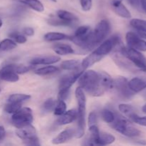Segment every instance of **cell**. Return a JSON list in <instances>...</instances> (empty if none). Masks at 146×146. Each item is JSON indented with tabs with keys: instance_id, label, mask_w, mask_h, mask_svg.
<instances>
[{
	"instance_id": "7dc6e473",
	"label": "cell",
	"mask_w": 146,
	"mask_h": 146,
	"mask_svg": "<svg viewBox=\"0 0 146 146\" xmlns=\"http://www.w3.org/2000/svg\"><path fill=\"white\" fill-rule=\"evenodd\" d=\"M138 31V35L140 37L146 39V32H144V31Z\"/></svg>"
},
{
	"instance_id": "277c9868",
	"label": "cell",
	"mask_w": 146,
	"mask_h": 146,
	"mask_svg": "<svg viewBox=\"0 0 146 146\" xmlns=\"http://www.w3.org/2000/svg\"><path fill=\"white\" fill-rule=\"evenodd\" d=\"M118 51L128 58L137 68L146 72V58L138 50L133 49L130 47H125L122 44L115 47Z\"/></svg>"
},
{
	"instance_id": "30bf717a",
	"label": "cell",
	"mask_w": 146,
	"mask_h": 146,
	"mask_svg": "<svg viewBox=\"0 0 146 146\" xmlns=\"http://www.w3.org/2000/svg\"><path fill=\"white\" fill-rule=\"evenodd\" d=\"M83 72H84V69H78L74 71V73L63 76L59 81V90L70 89V88L78 79Z\"/></svg>"
},
{
	"instance_id": "5bb4252c",
	"label": "cell",
	"mask_w": 146,
	"mask_h": 146,
	"mask_svg": "<svg viewBox=\"0 0 146 146\" xmlns=\"http://www.w3.org/2000/svg\"><path fill=\"white\" fill-rule=\"evenodd\" d=\"M61 60L58 56H46L36 57L30 61V64L33 66L36 65H51L58 62Z\"/></svg>"
},
{
	"instance_id": "b9f144b4",
	"label": "cell",
	"mask_w": 146,
	"mask_h": 146,
	"mask_svg": "<svg viewBox=\"0 0 146 146\" xmlns=\"http://www.w3.org/2000/svg\"><path fill=\"white\" fill-rule=\"evenodd\" d=\"M70 89H64L59 90V92L58 94V100H63L65 101L69 96Z\"/></svg>"
},
{
	"instance_id": "f5cc1de1",
	"label": "cell",
	"mask_w": 146,
	"mask_h": 146,
	"mask_svg": "<svg viewBox=\"0 0 146 146\" xmlns=\"http://www.w3.org/2000/svg\"><path fill=\"white\" fill-rule=\"evenodd\" d=\"M0 92H1V88H0Z\"/></svg>"
},
{
	"instance_id": "d590c367",
	"label": "cell",
	"mask_w": 146,
	"mask_h": 146,
	"mask_svg": "<svg viewBox=\"0 0 146 146\" xmlns=\"http://www.w3.org/2000/svg\"><path fill=\"white\" fill-rule=\"evenodd\" d=\"M56 101L54 98H48L46 100L42 105V111L44 113H49L54 111L56 105Z\"/></svg>"
},
{
	"instance_id": "5b68a950",
	"label": "cell",
	"mask_w": 146,
	"mask_h": 146,
	"mask_svg": "<svg viewBox=\"0 0 146 146\" xmlns=\"http://www.w3.org/2000/svg\"><path fill=\"white\" fill-rule=\"evenodd\" d=\"M32 111L29 108H21L17 112L13 113L11 123L17 128L30 125L33 122Z\"/></svg>"
},
{
	"instance_id": "ba28073f",
	"label": "cell",
	"mask_w": 146,
	"mask_h": 146,
	"mask_svg": "<svg viewBox=\"0 0 146 146\" xmlns=\"http://www.w3.org/2000/svg\"><path fill=\"white\" fill-rule=\"evenodd\" d=\"M110 31H111V24L108 20H101L97 24L96 27L93 31V37L96 46L99 45L105 40Z\"/></svg>"
},
{
	"instance_id": "d6a6232c",
	"label": "cell",
	"mask_w": 146,
	"mask_h": 146,
	"mask_svg": "<svg viewBox=\"0 0 146 146\" xmlns=\"http://www.w3.org/2000/svg\"><path fill=\"white\" fill-rule=\"evenodd\" d=\"M21 105H22V104L7 102V104L4 106V111L7 113L13 114L17 112L20 108H21Z\"/></svg>"
},
{
	"instance_id": "1f68e13d",
	"label": "cell",
	"mask_w": 146,
	"mask_h": 146,
	"mask_svg": "<svg viewBox=\"0 0 146 146\" xmlns=\"http://www.w3.org/2000/svg\"><path fill=\"white\" fill-rule=\"evenodd\" d=\"M101 116H102L103 120L107 123H112L113 122L115 117V113L113 112L109 109H104L101 111Z\"/></svg>"
},
{
	"instance_id": "836d02e7",
	"label": "cell",
	"mask_w": 146,
	"mask_h": 146,
	"mask_svg": "<svg viewBox=\"0 0 146 146\" xmlns=\"http://www.w3.org/2000/svg\"><path fill=\"white\" fill-rule=\"evenodd\" d=\"M66 111V104L63 100H58L56 103L55 107L54 109V113L56 115H61Z\"/></svg>"
},
{
	"instance_id": "9a60e30c",
	"label": "cell",
	"mask_w": 146,
	"mask_h": 146,
	"mask_svg": "<svg viewBox=\"0 0 146 146\" xmlns=\"http://www.w3.org/2000/svg\"><path fill=\"white\" fill-rule=\"evenodd\" d=\"M130 89L134 93L141 92L146 88V76L135 77L128 81Z\"/></svg>"
},
{
	"instance_id": "7bdbcfd3",
	"label": "cell",
	"mask_w": 146,
	"mask_h": 146,
	"mask_svg": "<svg viewBox=\"0 0 146 146\" xmlns=\"http://www.w3.org/2000/svg\"><path fill=\"white\" fill-rule=\"evenodd\" d=\"M128 2H129V4H131L133 7L136 9L137 10L141 11V9H143L142 7H141V1H140V0H128Z\"/></svg>"
},
{
	"instance_id": "9c48e42d",
	"label": "cell",
	"mask_w": 146,
	"mask_h": 146,
	"mask_svg": "<svg viewBox=\"0 0 146 146\" xmlns=\"http://www.w3.org/2000/svg\"><path fill=\"white\" fill-rule=\"evenodd\" d=\"M128 46L139 51H146V41L140 37L136 33L129 31L125 35Z\"/></svg>"
},
{
	"instance_id": "484cf974",
	"label": "cell",
	"mask_w": 146,
	"mask_h": 146,
	"mask_svg": "<svg viewBox=\"0 0 146 146\" xmlns=\"http://www.w3.org/2000/svg\"><path fill=\"white\" fill-rule=\"evenodd\" d=\"M47 22L50 25L54 26V27H72L75 24L74 22L61 19L58 18V17H57V18L54 17H51V18L47 20Z\"/></svg>"
},
{
	"instance_id": "4dcf8cb0",
	"label": "cell",
	"mask_w": 146,
	"mask_h": 146,
	"mask_svg": "<svg viewBox=\"0 0 146 146\" xmlns=\"http://www.w3.org/2000/svg\"><path fill=\"white\" fill-rule=\"evenodd\" d=\"M130 24L137 31L146 32V21L140 19H133L130 21Z\"/></svg>"
},
{
	"instance_id": "60d3db41",
	"label": "cell",
	"mask_w": 146,
	"mask_h": 146,
	"mask_svg": "<svg viewBox=\"0 0 146 146\" xmlns=\"http://www.w3.org/2000/svg\"><path fill=\"white\" fill-rule=\"evenodd\" d=\"M24 141V143L27 145H40L39 140H38V137L35 136L34 138H29V139L25 140Z\"/></svg>"
},
{
	"instance_id": "ee69618b",
	"label": "cell",
	"mask_w": 146,
	"mask_h": 146,
	"mask_svg": "<svg viewBox=\"0 0 146 146\" xmlns=\"http://www.w3.org/2000/svg\"><path fill=\"white\" fill-rule=\"evenodd\" d=\"M23 32L25 34L26 36H31L34 34V30L31 27H26L23 30Z\"/></svg>"
},
{
	"instance_id": "3957f363",
	"label": "cell",
	"mask_w": 146,
	"mask_h": 146,
	"mask_svg": "<svg viewBox=\"0 0 146 146\" xmlns=\"http://www.w3.org/2000/svg\"><path fill=\"white\" fill-rule=\"evenodd\" d=\"M111 125L117 132L129 138H133L141 135V131L135 128L131 121L117 113H115V119L111 123Z\"/></svg>"
},
{
	"instance_id": "f1b7e54d",
	"label": "cell",
	"mask_w": 146,
	"mask_h": 146,
	"mask_svg": "<svg viewBox=\"0 0 146 146\" xmlns=\"http://www.w3.org/2000/svg\"><path fill=\"white\" fill-rule=\"evenodd\" d=\"M59 71V68L58 67L54 66H48L42 67V68H40L36 70L34 72L38 76H46L49 75V74H54V73H56Z\"/></svg>"
},
{
	"instance_id": "7c38bea8",
	"label": "cell",
	"mask_w": 146,
	"mask_h": 146,
	"mask_svg": "<svg viewBox=\"0 0 146 146\" xmlns=\"http://www.w3.org/2000/svg\"><path fill=\"white\" fill-rule=\"evenodd\" d=\"M78 112L76 109H71L64 112L62 115H59V118L56 120V123L58 125H64L74 122L77 119Z\"/></svg>"
},
{
	"instance_id": "4fadbf2b",
	"label": "cell",
	"mask_w": 146,
	"mask_h": 146,
	"mask_svg": "<svg viewBox=\"0 0 146 146\" xmlns=\"http://www.w3.org/2000/svg\"><path fill=\"white\" fill-rule=\"evenodd\" d=\"M16 134L20 139L25 141V140L36 136V128L30 124L22 128H17L16 131Z\"/></svg>"
},
{
	"instance_id": "d6986e66",
	"label": "cell",
	"mask_w": 146,
	"mask_h": 146,
	"mask_svg": "<svg viewBox=\"0 0 146 146\" xmlns=\"http://www.w3.org/2000/svg\"><path fill=\"white\" fill-rule=\"evenodd\" d=\"M102 58V56L97 55L94 52H92L91 54H90V55H88V56H86L83 60L82 62H81V67H82L83 69H86V68H89L91 66L95 64L96 63L98 62Z\"/></svg>"
},
{
	"instance_id": "cb8c5ba5",
	"label": "cell",
	"mask_w": 146,
	"mask_h": 146,
	"mask_svg": "<svg viewBox=\"0 0 146 146\" xmlns=\"http://www.w3.org/2000/svg\"><path fill=\"white\" fill-rule=\"evenodd\" d=\"M115 138L111 133L105 132H100L99 138L98 141V145H107L115 142Z\"/></svg>"
},
{
	"instance_id": "f907efd6",
	"label": "cell",
	"mask_w": 146,
	"mask_h": 146,
	"mask_svg": "<svg viewBox=\"0 0 146 146\" xmlns=\"http://www.w3.org/2000/svg\"><path fill=\"white\" fill-rule=\"evenodd\" d=\"M113 1H122V0H113Z\"/></svg>"
},
{
	"instance_id": "681fc988",
	"label": "cell",
	"mask_w": 146,
	"mask_h": 146,
	"mask_svg": "<svg viewBox=\"0 0 146 146\" xmlns=\"http://www.w3.org/2000/svg\"><path fill=\"white\" fill-rule=\"evenodd\" d=\"M2 24H3V22H2V20H1V19H0V28H1V26H2Z\"/></svg>"
},
{
	"instance_id": "603a6c76",
	"label": "cell",
	"mask_w": 146,
	"mask_h": 146,
	"mask_svg": "<svg viewBox=\"0 0 146 146\" xmlns=\"http://www.w3.org/2000/svg\"><path fill=\"white\" fill-rule=\"evenodd\" d=\"M19 1L36 11L42 12L44 11V5L39 0H19Z\"/></svg>"
},
{
	"instance_id": "8fae6325",
	"label": "cell",
	"mask_w": 146,
	"mask_h": 146,
	"mask_svg": "<svg viewBox=\"0 0 146 146\" xmlns=\"http://www.w3.org/2000/svg\"><path fill=\"white\" fill-rule=\"evenodd\" d=\"M19 80V74L14 72L11 64L4 66L0 69V81L7 82H17Z\"/></svg>"
},
{
	"instance_id": "e0dca14e",
	"label": "cell",
	"mask_w": 146,
	"mask_h": 146,
	"mask_svg": "<svg viewBox=\"0 0 146 146\" xmlns=\"http://www.w3.org/2000/svg\"><path fill=\"white\" fill-rule=\"evenodd\" d=\"M74 136H75V130L68 128V129L61 132L56 137H55L52 140V143L54 145L64 143L71 140Z\"/></svg>"
},
{
	"instance_id": "44dd1931",
	"label": "cell",
	"mask_w": 146,
	"mask_h": 146,
	"mask_svg": "<svg viewBox=\"0 0 146 146\" xmlns=\"http://www.w3.org/2000/svg\"><path fill=\"white\" fill-rule=\"evenodd\" d=\"M53 48H54V52L58 54V55L65 56L68 55V54H74V50L73 49L71 46L68 45V44H56Z\"/></svg>"
},
{
	"instance_id": "c3c4849f",
	"label": "cell",
	"mask_w": 146,
	"mask_h": 146,
	"mask_svg": "<svg viewBox=\"0 0 146 146\" xmlns=\"http://www.w3.org/2000/svg\"><path fill=\"white\" fill-rule=\"evenodd\" d=\"M142 110H143V112L145 113H146V104H145V105H144L143 106Z\"/></svg>"
},
{
	"instance_id": "ab89813d",
	"label": "cell",
	"mask_w": 146,
	"mask_h": 146,
	"mask_svg": "<svg viewBox=\"0 0 146 146\" xmlns=\"http://www.w3.org/2000/svg\"><path fill=\"white\" fill-rule=\"evenodd\" d=\"M81 8L84 11H88L92 7V0H80Z\"/></svg>"
},
{
	"instance_id": "2e32d148",
	"label": "cell",
	"mask_w": 146,
	"mask_h": 146,
	"mask_svg": "<svg viewBox=\"0 0 146 146\" xmlns=\"http://www.w3.org/2000/svg\"><path fill=\"white\" fill-rule=\"evenodd\" d=\"M111 6L114 12L119 17L125 19H130L131 17V12L126 8V7L122 4V1L112 0Z\"/></svg>"
},
{
	"instance_id": "ac0fdd59",
	"label": "cell",
	"mask_w": 146,
	"mask_h": 146,
	"mask_svg": "<svg viewBox=\"0 0 146 146\" xmlns=\"http://www.w3.org/2000/svg\"><path fill=\"white\" fill-rule=\"evenodd\" d=\"M100 78V84L104 91H107L110 89H113V79L111 78V76L106 72L101 71L98 73Z\"/></svg>"
},
{
	"instance_id": "7a4b0ae2",
	"label": "cell",
	"mask_w": 146,
	"mask_h": 146,
	"mask_svg": "<svg viewBox=\"0 0 146 146\" xmlns=\"http://www.w3.org/2000/svg\"><path fill=\"white\" fill-rule=\"evenodd\" d=\"M76 98L78 104V124L77 128L75 130V138H81L84 135L86 126V98L84 94V91L78 86L75 91Z\"/></svg>"
},
{
	"instance_id": "8d00e7d4",
	"label": "cell",
	"mask_w": 146,
	"mask_h": 146,
	"mask_svg": "<svg viewBox=\"0 0 146 146\" xmlns=\"http://www.w3.org/2000/svg\"><path fill=\"white\" fill-rule=\"evenodd\" d=\"M9 36L10 38H12L16 43H18V44H24V43L27 42V41L26 36H24V35H21V34H19L18 32L11 33V34H9Z\"/></svg>"
},
{
	"instance_id": "816d5d0a",
	"label": "cell",
	"mask_w": 146,
	"mask_h": 146,
	"mask_svg": "<svg viewBox=\"0 0 146 146\" xmlns=\"http://www.w3.org/2000/svg\"><path fill=\"white\" fill-rule=\"evenodd\" d=\"M51 1H56V0H51Z\"/></svg>"
},
{
	"instance_id": "8992f818",
	"label": "cell",
	"mask_w": 146,
	"mask_h": 146,
	"mask_svg": "<svg viewBox=\"0 0 146 146\" xmlns=\"http://www.w3.org/2000/svg\"><path fill=\"white\" fill-rule=\"evenodd\" d=\"M121 44H122L121 37L115 34L111 36V38L101 42L93 52H94L97 55L104 57L107 54L112 52L114 48Z\"/></svg>"
},
{
	"instance_id": "ffe728a7",
	"label": "cell",
	"mask_w": 146,
	"mask_h": 146,
	"mask_svg": "<svg viewBox=\"0 0 146 146\" xmlns=\"http://www.w3.org/2000/svg\"><path fill=\"white\" fill-rule=\"evenodd\" d=\"M44 40L46 41H56L62 40H71V36L66 35L63 33L48 32L44 35Z\"/></svg>"
},
{
	"instance_id": "4316f807",
	"label": "cell",
	"mask_w": 146,
	"mask_h": 146,
	"mask_svg": "<svg viewBox=\"0 0 146 146\" xmlns=\"http://www.w3.org/2000/svg\"><path fill=\"white\" fill-rule=\"evenodd\" d=\"M31 98V96L28 94H11L9 96L7 99V102L18 103V104H22L25 101H28Z\"/></svg>"
},
{
	"instance_id": "74e56055",
	"label": "cell",
	"mask_w": 146,
	"mask_h": 146,
	"mask_svg": "<svg viewBox=\"0 0 146 146\" xmlns=\"http://www.w3.org/2000/svg\"><path fill=\"white\" fill-rule=\"evenodd\" d=\"M131 121L138 125H143V126H146V116L141 117L138 115L137 114H135L133 116L131 117Z\"/></svg>"
},
{
	"instance_id": "e575fe53",
	"label": "cell",
	"mask_w": 146,
	"mask_h": 146,
	"mask_svg": "<svg viewBox=\"0 0 146 146\" xmlns=\"http://www.w3.org/2000/svg\"><path fill=\"white\" fill-rule=\"evenodd\" d=\"M11 67L12 69L14 70V72H16L18 74H23L25 73L29 72L30 70L32 69L33 66H27L23 65V64H11Z\"/></svg>"
},
{
	"instance_id": "83f0119b",
	"label": "cell",
	"mask_w": 146,
	"mask_h": 146,
	"mask_svg": "<svg viewBox=\"0 0 146 146\" xmlns=\"http://www.w3.org/2000/svg\"><path fill=\"white\" fill-rule=\"evenodd\" d=\"M118 109H119L120 112L122 113L123 115H125V116L129 118L130 119L131 118V117L133 116L135 114H136L135 108H134L132 106L128 105V104H120V105L118 106Z\"/></svg>"
},
{
	"instance_id": "d4e9b609",
	"label": "cell",
	"mask_w": 146,
	"mask_h": 146,
	"mask_svg": "<svg viewBox=\"0 0 146 146\" xmlns=\"http://www.w3.org/2000/svg\"><path fill=\"white\" fill-rule=\"evenodd\" d=\"M56 16L58 18L61 19L63 20L68 21H71V22L76 23V21H78V18L73 13L70 12V11H66V10L60 9L56 11Z\"/></svg>"
},
{
	"instance_id": "f6af8a7d",
	"label": "cell",
	"mask_w": 146,
	"mask_h": 146,
	"mask_svg": "<svg viewBox=\"0 0 146 146\" xmlns=\"http://www.w3.org/2000/svg\"><path fill=\"white\" fill-rule=\"evenodd\" d=\"M6 136V131L5 129L3 126L0 125V143L2 142L3 140L4 139Z\"/></svg>"
},
{
	"instance_id": "f546056e",
	"label": "cell",
	"mask_w": 146,
	"mask_h": 146,
	"mask_svg": "<svg viewBox=\"0 0 146 146\" xmlns=\"http://www.w3.org/2000/svg\"><path fill=\"white\" fill-rule=\"evenodd\" d=\"M17 47V43L11 38H6L0 42V51H8Z\"/></svg>"
},
{
	"instance_id": "f35d334b",
	"label": "cell",
	"mask_w": 146,
	"mask_h": 146,
	"mask_svg": "<svg viewBox=\"0 0 146 146\" xmlns=\"http://www.w3.org/2000/svg\"><path fill=\"white\" fill-rule=\"evenodd\" d=\"M88 126H91V125H97L98 123V115L97 113L94 111L90 113L89 115H88Z\"/></svg>"
},
{
	"instance_id": "7402d4cb",
	"label": "cell",
	"mask_w": 146,
	"mask_h": 146,
	"mask_svg": "<svg viewBox=\"0 0 146 146\" xmlns=\"http://www.w3.org/2000/svg\"><path fill=\"white\" fill-rule=\"evenodd\" d=\"M81 66V63L77 60H66L61 63V68L66 71H76Z\"/></svg>"
},
{
	"instance_id": "6da1fadb",
	"label": "cell",
	"mask_w": 146,
	"mask_h": 146,
	"mask_svg": "<svg viewBox=\"0 0 146 146\" xmlns=\"http://www.w3.org/2000/svg\"><path fill=\"white\" fill-rule=\"evenodd\" d=\"M78 80V86L92 96H101L105 93L100 84L99 74L93 70L83 72Z\"/></svg>"
},
{
	"instance_id": "bcb514c9",
	"label": "cell",
	"mask_w": 146,
	"mask_h": 146,
	"mask_svg": "<svg viewBox=\"0 0 146 146\" xmlns=\"http://www.w3.org/2000/svg\"><path fill=\"white\" fill-rule=\"evenodd\" d=\"M141 1V7H142L143 10L146 13V0H140Z\"/></svg>"
},
{
	"instance_id": "52a82bcc",
	"label": "cell",
	"mask_w": 146,
	"mask_h": 146,
	"mask_svg": "<svg viewBox=\"0 0 146 146\" xmlns=\"http://www.w3.org/2000/svg\"><path fill=\"white\" fill-rule=\"evenodd\" d=\"M113 89H115L118 95L125 100L131 99L135 94L130 89L128 80L123 76H118L113 79Z\"/></svg>"
}]
</instances>
